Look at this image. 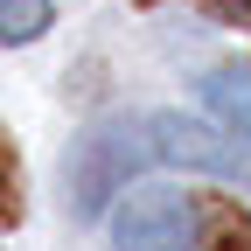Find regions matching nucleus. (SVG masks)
I'll return each mask as SVG.
<instances>
[{
  "mask_svg": "<svg viewBox=\"0 0 251 251\" xmlns=\"http://www.w3.org/2000/svg\"><path fill=\"white\" fill-rule=\"evenodd\" d=\"M147 133H153V161L202 168V175H224V181H251V140H237V133H216V126L181 119V112L147 119Z\"/></svg>",
  "mask_w": 251,
  "mask_h": 251,
  "instance_id": "obj_2",
  "label": "nucleus"
},
{
  "mask_svg": "<svg viewBox=\"0 0 251 251\" xmlns=\"http://www.w3.org/2000/svg\"><path fill=\"white\" fill-rule=\"evenodd\" d=\"M49 28V0H0V42H35Z\"/></svg>",
  "mask_w": 251,
  "mask_h": 251,
  "instance_id": "obj_6",
  "label": "nucleus"
},
{
  "mask_svg": "<svg viewBox=\"0 0 251 251\" xmlns=\"http://www.w3.org/2000/svg\"><path fill=\"white\" fill-rule=\"evenodd\" d=\"M119 251H196V202L175 188H133L112 216Z\"/></svg>",
  "mask_w": 251,
  "mask_h": 251,
  "instance_id": "obj_3",
  "label": "nucleus"
},
{
  "mask_svg": "<svg viewBox=\"0 0 251 251\" xmlns=\"http://www.w3.org/2000/svg\"><path fill=\"white\" fill-rule=\"evenodd\" d=\"M202 7H209L216 21H237V28L251 21V0H202Z\"/></svg>",
  "mask_w": 251,
  "mask_h": 251,
  "instance_id": "obj_8",
  "label": "nucleus"
},
{
  "mask_svg": "<svg viewBox=\"0 0 251 251\" xmlns=\"http://www.w3.org/2000/svg\"><path fill=\"white\" fill-rule=\"evenodd\" d=\"M196 216L209 224V251H251V224L237 216V202L209 196V202H196Z\"/></svg>",
  "mask_w": 251,
  "mask_h": 251,
  "instance_id": "obj_5",
  "label": "nucleus"
},
{
  "mask_svg": "<svg viewBox=\"0 0 251 251\" xmlns=\"http://www.w3.org/2000/svg\"><path fill=\"white\" fill-rule=\"evenodd\" d=\"M21 216V168H14V147L0 133V224H14Z\"/></svg>",
  "mask_w": 251,
  "mask_h": 251,
  "instance_id": "obj_7",
  "label": "nucleus"
},
{
  "mask_svg": "<svg viewBox=\"0 0 251 251\" xmlns=\"http://www.w3.org/2000/svg\"><path fill=\"white\" fill-rule=\"evenodd\" d=\"M202 105L230 126L237 140H251V63H230V70H209L202 77Z\"/></svg>",
  "mask_w": 251,
  "mask_h": 251,
  "instance_id": "obj_4",
  "label": "nucleus"
},
{
  "mask_svg": "<svg viewBox=\"0 0 251 251\" xmlns=\"http://www.w3.org/2000/svg\"><path fill=\"white\" fill-rule=\"evenodd\" d=\"M147 161H153L147 119H105V126H91V133L70 147V161H63V196H70L77 216H98L112 202V188L133 181Z\"/></svg>",
  "mask_w": 251,
  "mask_h": 251,
  "instance_id": "obj_1",
  "label": "nucleus"
}]
</instances>
